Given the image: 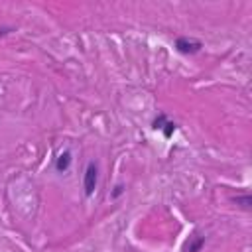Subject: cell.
Segmentation results:
<instances>
[{
  "label": "cell",
  "mask_w": 252,
  "mask_h": 252,
  "mask_svg": "<svg viewBox=\"0 0 252 252\" xmlns=\"http://www.w3.org/2000/svg\"><path fill=\"white\" fill-rule=\"evenodd\" d=\"M69 165H71V152L69 150H65L63 154H59V158L55 159V169L59 171V173H63V171H67L69 169Z\"/></svg>",
  "instance_id": "obj_5"
},
{
  "label": "cell",
  "mask_w": 252,
  "mask_h": 252,
  "mask_svg": "<svg viewBox=\"0 0 252 252\" xmlns=\"http://www.w3.org/2000/svg\"><path fill=\"white\" fill-rule=\"evenodd\" d=\"M173 47H175V49H177L179 53H183V55H193V53H199V51H201L203 43H201L199 39H195V37L179 35V37L175 39Z\"/></svg>",
  "instance_id": "obj_2"
},
{
  "label": "cell",
  "mask_w": 252,
  "mask_h": 252,
  "mask_svg": "<svg viewBox=\"0 0 252 252\" xmlns=\"http://www.w3.org/2000/svg\"><path fill=\"white\" fill-rule=\"evenodd\" d=\"M152 128H154V130H159V132L163 134V138H171V136H173V132L177 130V124H175V122H171L163 112H159V114L154 118Z\"/></svg>",
  "instance_id": "obj_3"
},
{
  "label": "cell",
  "mask_w": 252,
  "mask_h": 252,
  "mask_svg": "<svg viewBox=\"0 0 252 252\" xmlns=\"http://www.w3.org/2000/svg\"><path fill=\"white\" fill-rule=\"evenodd\" d=\"M205 242H207V236L195 230V232L185 240V244H183V252H201V248L205 246Z\"/></svg>",
  "instance_id": "obj_4"
},
{
  "label": "cell",
  "mask_w": 252,
  "mask_h": 252,
  "mask_svg": "<svg viewBox=\"0 0 252 252\" xmlns=\"http://www.w3.org/2000/svg\"><path fill=\"white\" fill-rule=\"evenodd\" d=\"M122 191H124V187H122V185H116V187H114V193H112V197H118Z\"/></svg>",
  "instance_id": "obj_8"
},
{
  "label": "cell",
  "mask_w": 252,
  "mask_h": 252,
  "mask_svg": "<svg viewBox=\"0 0 252 252\" xmlns=\"http://www.w3.org/2000/svg\"><path fill=\"white\" fill-rule=\"evenodd\" d=\"M10 32H14V28H12V26H2V28H0V37H6Z\"/></svg>",
  "instance_id": "obj_7"
},
{
  "label": "cell",
  "mask_w": 252,
  "mask_h": 252,
  "mask_svg": "<svg viewBox=\"0 0 252 252\" xmlns=\"http://www.w3.org/2000/svg\"><path fill=\"white\" fill-rule=\"evenodd\" d=\"M232 201H234L238 207H242L244 211H250V209H252V197H250L248 193H244V195H236Z\"/></svg>",
  "instance_id": "obj_6"
},
{
  "label": "cell",
  "mask_w": 252,
  "mask_h": 252,
  "mask_svg": "<svg viewBox=\"0 0 252 252\" xmlns=\"http://www.w3.org/2000/svg\"><path fill=\"white\" fill-rule=\"evenodd\" d=\"M96 183H98V165H96V161H89L85 167V175H83V189H85L87 197H91L94 193Z\"/></svg>",
  "instance_id": "obj_1"
}]
</instances>
